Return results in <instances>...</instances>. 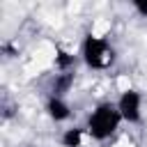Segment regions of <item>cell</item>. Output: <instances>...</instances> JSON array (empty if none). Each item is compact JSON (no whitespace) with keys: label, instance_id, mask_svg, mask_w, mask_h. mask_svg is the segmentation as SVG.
Masks as SVG:
<instances>
[{"label":"cell","instance_id":"2","mask_svg":"<svg viewBox=\"0 0 147 147\" xmlns=\"http://www.w3.org/2000/svg\"><path fill=\"white\" fill-rule=\"evenodd\" d=\"M80 62L92 69V71H106L115 64L117 60V51L113 46V41L106 34H96V32H85L80 39V51H78Z\"/></svg>","mask_w":147,"mask_h":147},{"label":"cell","instance_id":"4","mask_svg":"<svg viewBox=\"0 0 147 147\" xmlns=\"http://www.w3.org/2000/svg\"><path fill=\"white\" fill-rule=\"evenodd\" d=\"M44 110H46L48 119L55 122V124H64L74 115L71 103L67 101V96H60V94H48L46 96V103H44Z\"/></svg>","mask_w":147,"mask_h":147},{"label":"cell","instance_id":"6","mask_svg":"<svg viewBox=\"0 0 147 147\" xmlns=\"http://www.w3.org/2000/svg\"><path fill=\"white\" fill-rule=\"evenodd\" d=\"M55 69L60 74H74V64H76V55L64 51V48H55Z\"/></svg>","mask_w":147,"mask_h":147},{"label":"cell","instance_id":"8","mask_svg":"<svg viewBox=\"0 0 147 147\" xmlns=\"http://www.w3.org/2000/svg\"><path fill=\"white\" fill-rule=\"evenodd\" d=\"M28 147H37V145H28Z\"/></svg>","mask_w":147,"mask_h":147},{"label":"cell","instance_id":"3","mask_svg":"<svg viewBox=\"0 0 147 147\" xmlns=\"http://www.w3.org/2000/svg\"><path fill=\"white\" fill-rule=\"evenodd\" d=\"M115 106L124 119V124H140L142 122V106H145V96L138 87H124L117 99Z\"/></svg>","mask_w":147,"mask_h":147},{"label":"cell","instance_id":"1","mask_svg":"<svg viewBox=\"0 0 147 147\" xmlns=\"http://www.w3.org/2000/svg\"><path fill=\"white\" fill-rule=\"evenodd\" d=\"M122 124H124V119H122L115 101H99V103L87 113L83 126H85L90 140H94V142H106V140H110V138L119 131Z\"/></svg>","mask_w":147,"mask_h":147},{"label":"cell","instance_id":"5","mask_svg":"<svg viewBox=\"0 0 147 147\" xmlns=\"http://www.w3.org/2000/svg\"><path fill=\"white\" fill-rule=\"evenodd\" d=\"M90 140L85 126H69L60 133V145L62 147H85V142Z\"/></svg>","mask_w":147,"mask_h":147},{"label":"cell","instance_id":"7","mask_svg":"<svg viewBox=\"0 0 147 147\" xmlns=\"http://www.w3.org/2000/svg\"><path fill=\"white\" fill-rule=\"evenodd\" d=\"M131 7H133V11H138L142 18H147V0H133Z\"/></svg>","mask_w":147,"mask_h":147}]
</instances>
